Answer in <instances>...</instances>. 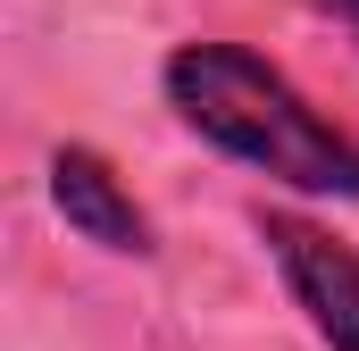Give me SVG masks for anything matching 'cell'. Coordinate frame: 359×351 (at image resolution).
<instances>
[{
  "mask_svg": "<svg viewBox=\"0 0 359 351\" xmlns=\"http://www.w3.org/2000/svg\"><path fill=\"white\" fill-rule=\"evenodd\" d=\"M159 100L217 159L268 176L301 201H359V134L334 126L268 51L226 42V34H192L159 59Z\"/></svg>",
  "mask_w": 359,
  "mask_h": 351,
  "instance_id": "cell-1",
  "label": "cell"
},
{
  "mask_svg": "<svg viewBox=\"0 0 359 351\" xmlns=\"http://www.w3.org/2000/svg\"><path fill=\"white\" fill-rule=\"evenodd\" d=\"M251 234L268 243V267L284 284V301L309 318V335L326 351H359V251L351 243L301 209H259Z\"/></svg>",
  "mask_w": 359,
  "mask_h": 351,
  "instance_id": "cell-2",
  "label": "cell"
},
{
  "mask_svg": "<svg viewBox=\"0 0 359 351\" xmlns=\"http://www.w3.org/2000/svg\"><path fill=\"white\" fill-rule=\"evenodd\" d=\"M50 209H59V226L76 243L109 251V260H151L159 251L151 209L134 201L126 176L109 168V151H92V143H59L50 151Z\"/></svg>",
  "mask_w": 359,
  "mask_h": 351,
  "instance_id": "cell-3",
  "label": "cell"
},
{
  "mask_svg": "<svg viewBox=\"0 0 359 351\" xmlns=\"http://www.w3.org/2000/svg\"><path fill=\"white\" fill-rule=\"evenodd\" d=\"M292 8H309V17H326L334 34H351V42H359V0H292Z\"/></svg>",
  "mask_w": 359,
  "mask_h": 351,
  "instance_id": "cell-4",
  "label": "cell"
}]
</instances>
